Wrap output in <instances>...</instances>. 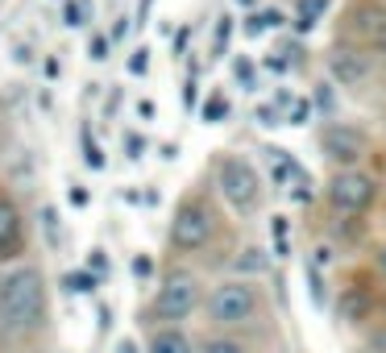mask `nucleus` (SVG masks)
<instances>
[{
	"instance_id": "2f4dec72",
	"label": "nucleus",
	"mask_w": 386,
	"mask_h": 353,
	"mask_svg": "<svg viewBox=\"0 0 386 353\" xmlns=\"http://www.w3.org/2000/svg\"><path fill=\"white\" fill-rule=\"evenodd\" d=\"M116 353H137V345H133V341H121V345H116Z\"/></svg>"
},
{
	"instance_id": "473e14b6",
	"label": "nucleus",
	"mask_w": 386,
	"mask_h": 353,
	"mask_svg": "<svg viewBox=\"0 0 386 353\" xmlns=\"http://www.w3.org/2000/svg\"><path fill=\"white\" fill-rule=\"evenodd\" d=\"M378 270H383V275H386V246H383V250H378Z\"/></svg>"
},
{
	"instance_id": "cd10ccee",
	"label": "nucleus",
	"mask_w": 386,
	"mask_h": 353,
	"mask_svg": "<svg viewBox=\"0 0 386 353\" xmlns=\"http://www.w3.org/2000/svg\"><path fill=\"white\" fill-rule=\"evenodd\" d=\"M125 150H129V158H141V150H146V141H141L137 133H129V137H125Z\"/></svg>"
},
{
	"instance_id": "393cba45",
	"label": "nucleus",
	"mask_w": 386,
	"mask_h": 353,
	"mask_svg": "<svg viewBox=\"0 0 386 353\" xmlns=\"http://www.w3.org/2000/svg\"><path fill=\"white\" fill-rule=\"evenodd\" d=\"M87 50H91V58H108V37H104V33H96Z\"/></svg>"
},
{
	"instance_id": "1a4fd4ad",
	"label": "nucleus",
	"mask_w": 386,
	"mask_h": 353,
	"mask_svg": "<svg viewBox=\"0 0 386 353\" xmlns=\"http://www.w3.org/2000/svg\"><path fill=\"white\" fill-rule=\"evenodd\" d=\"M353 25H358V33L366 37V46H374V50L386 54V8H362Z\"/></svg>"
},
{
	"instance_id": "2eb2a0df",
	"label": "nucleus",
	"mask_w": 386,
	"mask_h": 353,
	"mask_svg": "<svg viewBox=\"0 0 386 353\" xmlns=\"http://www.w3.org/2000/svg\"><path fill=\"white\" fill-rule=\"evenodd\" d=\"M279 25H283V12H279V8H266V12H254V17L245 21V33H249V37H258V33L279 29Z\"/></svg>"
},
{
	"instance_id": "f3484780",
	"label": "nucleus",
	"mask_w": 386,
	"mask_h": 353,
	"mask_svg": "<svg viewBox=\"0 0 386 353\" xmlns=\"http://www.w3.org/2000/svg\"><path fill=\"white\" fill-rule=\"evenodd\" d=\"M200 353H249L237 337H208L204 345H200Z\"/></svg>"
},
{
	"instance_id": "7ed1b4c3",
	"label": "nucleus",
	"mask_w": 386,
	"mask_h": 353,
	"mask_svg": "<svg viewBox=\"0 0 386 353\" xmlns=\"http://www.w3.org/2000/svg\"><path fill=\"white\" fill-rule=\"evenodd\" d=\"M216 183H220V196L237 208V212H258L262 208V175L249 158L241 154H229L220 158V171H216Z\"/></svg>"
},
{
	"instance_id": "4be33fe9",
	"label": "nucleus",
	"mask_w": 386,
	"mask_h": 353,
	"mask_svg": "<svg viewBox=\"0 0 386 353\" xmlns=\"http://www.w3.org/2000/svg\"><path fill=\"white\" fill-rule=\"evenodd\" d=\"M83 158H87V166H96V171L104 166V154H100V146H96L91 137H83Z\"/></svg>"
},
{
	"instance_id": "c85d7f7f",
	"label": "nucleus",
	"mask_w": 386,
	"mask_h": 353,
	"mask_svg": "<svg viewBox=\"0 0 386 353\" xmlns=\"http://www.w3.org/2000/svg\"><path fill=\"white\" fill-rule=\"evenodd\" d=\"M67 25H83V8L79 4H67Z\"/></svg>"
},
{
	"instance_id": "9d476101",
	"label": "nucleus",
	"mask_w": 386,
	"mask_h": 353,
	"mask_svg": "<svg viewBox=\"0 0 386 353\" xmlns=\"http://www.w3.org/2000/svg\"><path fill=\"white\" fill-rule=\"evenodd\" d=\"M266 171H270L274 187H287V183H299V179H304V171L295 166V158H291L287 150H279V146L266 150Z\"/></svg>"
},
{
	"instance_id": "f257e3e1",
	"label": "nucleus",
	"mask_w": 386,
	"mask_h": 353,
	"mask_svg": "<svg viewBox=\"0 0 386 353\" xmlns=\"http://www.w3.org/2000/svg\"><path fill=\"white\" fill-rule=\"evenodd\" d=\"M46 320V283L33 266H17L0 279V333L21 337Z\"/></svg>"
},
{
	"instance_id": "6e6552de",
	"label": "nucleus",
	"mask_w": 386,
	"mask_h": 353,
	"mask_svg": "<svg viewBox=\"0 0 386 353\" xmlns=\"http://www.w3.org/2000/svg\"><path fill=\"white\" fill-rule=\"evenodd\" d=\"M370 75H374V67H370V58L362 50H333L328 54V79L333 83H341V87H366Z\"/></svg>"
},
{
	"instance_id": "aec40b11",
	"label": "nucleus",
	"mask_w": 386,
	"mask_h": 353,
	"mask_svg": "<svg viewBox=\"0 0 386 353\" xmlns=\"http://www.w3.org/2000/svg\"><path fill=\"white\" fill-rule=\"evenodd\" d=\"M229 29H233V17H220V21H216V42H212L216 54H225V46H229Z\"/></svg>"
},
{
	"instance_id": "c756f323",
	"label": "nucleus",
	"mask_w": 386,
	"mask_h": 353,
	"mask_svg": "<svg viewBox=\"0 0 386 353\" xmlns=\"http://www.w3.org/2000/svg\"><path fill=\"white\" fill-rule=\"evenodd\" d=\"M71 204H79V208H83V204H87V191H83V187H75V191H71Z\"/></svg>"
},
{
	"instance_id": "6ab92c4d",
	"label": "nucleus",
	"mask_w": 386,
	"mask_h": 353,
	"mask_svg": "<svg viewBox=\"0 0 386 353\" xmlns=\"http://www.w3.org/2000/svg\"><path fill=\"white\" fill-rule=\"evenodd\" d=\"M62 283H67L71 291H96V275H91V270H71Z\"/></svg>"
},
{
	"instance_id": "412c9836",
	"label": "nucleus",
	"mask_w": 386,
	"mask_h": 353,
	"mask_svg": "<svg viewBox=\"0 0 386 353\" xmlns=\"http://www.w3.org/2000/svg\"><path fill=\"white\" fill-rule=\"evenodd\" d=\"M233 75H237V83L254 87V62H249V58H237V62H233Z\"/></svg>"
},
{
	"instance_id": "9b49d317",
	"label": "nucleus",
	"mask_w": 386,
	"mask_h": 353,
	"mask_svg": "<svg viewBox=\"0 0 386 353\" xmlns=\"http://www.w3.org/2000/svg\"><path fill=\"white\" fill-rule=\"evenodd\" d=\"M337 316H341L345 325H362V320L370 316V295H366L362 287H345V291H341V304H337Z\"/></svg>"
},
{
	"instance_id": "bb28decb",
	"label": "nucleus",
	"mask_w": 386,
	"mask_h": 353,
	"mask_svg": "<svg viewBox=\"0 0 386 353\" xmlns=\"http://www.w3.org/2000/svg\"><path fill=\"white\" fill-rule=\"evenodd\" d=\"M274 121H279V108L274 104H262L258 108V125H274Z\"/></svg>"
},
{
	"instance_id": "423d86ee",
	"label": "nucleus",
	"mask_w": 386,
	"mask_h": 353,
	"mask_svg": "<svg viewBox=\"0 0 386 353\" xmlns=\"http://www.w3.org/2000/svg\"><path fill=\"white\" fill-rule=\"evenodd\" d=\"M374 196H378L374 175H366V171H358V166L337 171L333 183H328V200H333L337 212H366V208L374 204Z\"/></svg>"
},
{
	"instance_id": "5701e85b",
	"label": "nucleus",
	"mask_w": 386,
	"mask_h": 353,
	"mask_svg": "<svg viewBox=\"0 0 386 353\" xmlns=\"http://www.w3.org/2000/svg\"><path fill=\"white\" fill-rule=\"evenodd\" d=\"M366 353H386V325H383V329H374V333L366 337Z\"/></svg>"
},
{
	"instance_id": "4468645a",
	"label": "nucleus",
	"mask_w": 386,
	"mask_h": 353,
	"mask_svg": "<svg viewBox=\"0 0 386 353\" xmlns=\"http://www.w3.org/2000/svg\"><path fill=\"white\" fill-rule=\"evenodd\" d=\"M324 8H328V0H299V4H295V25H299V29H312V25L324 17Z\"/></svg>"
},
{
	"instance_id": "7c9ffc66",
	"label": "nucleus",
	"mask_w": 386,
	"mask_h": 353,
	"mask_svg": "<svg viewBox=\"0 0 386 353\" xmlns=\"http://www.w3.org/2000/svg\"><path fill=\"white\" fill-rule=\"evenodd\" d=\"M133 275H150V258H137L133 262Z\"/></svg>"
},
{
	"instance_id": "b1692460",
	"label": "nucleus",
	"mask_w": 386,
	"mask_h": 353,
	"mask_svg": "<svg viewBox=\"0 0 386 353\" xmlns=\"http://www.w3.org/2000/svg\"><path fill=\"white\" fill-rule=\"evenodd\" d=\"M308 117H312V104H308V100H299V104L291 108V117H287V125H308Z\"/></svg>"
},
{
	"instance_id": "f03ea898",
	"label": "nucleus",
	"mask_w": 386,
	"mask_h": 353,
	"mask_svg": "<svg viewBox=\"0 0 386 353\" xmlns=\"http://www.w3.org/2000/svg\"><path fill=\"white\" fill-rule=\"evenodd\" d=\"M258 308H262V295L249 279H229V283L212 287V295H208V320L220 325V329L249 325L258 316Z\"/></svg>"
},
{
	"instance_id": "a878e982",
	"label": "nucleus",
	"mask_w": 386,
	"mask_h": 353,
	"mask_svg": "<svg viewBox=\"0 0 386 353\" xmlns=\"http://www.w3.org/2000/svg\"><path fill=\"white\" fill-rule=\"evenodd\" d=\"M146 54H150V50H137V54L129 58V71H133V75H146V67H150V58H146Z\"/></svg>"
},
{
	"instance_id": "20e7f679",
	"label": "nucleus",
	"mask_w": 386,
	"mask_h": 353,
	"mask_svg": "<svg viewBox=\"0 0 386 353\" xmlns=\"http://www.w3.org/2000/svg\"><path fill=\"white\" fill-rule=\"evenodd\" d=\"M195 308H200V283H195V275L175 270V275H166V279L158 283L154 316H158L162 325H179V320H187Z\"/></svg>"
},
{
	"instance_id": "ddd939ff",
	"label": "nucleus",
	"mask_w": 386,
	"mask_h": 353,
	"mask_svg": "<svg viewBox=\"0 0 386 353\" xmlns=\"http://www.w3.org/2000/svg\"><path fill=\"white\" fill-rule=\"evenodd\" d=\"M146 353H195V345H191V341H187L175 325H162V329L150 337Z\"/></svg>"
},
{
	"instance_id": "72a5a7b5",
	"label": "nucleus",
	"mask_w": 386,
	"mask_h": 353,
	"mask_svg": "<svg viewBox=\"0 0 386 353\" xmlns=\"http://www.w3.org/2000/svg\"><path fill=\"white\" fill-rule=\"evenodd\" d=\"M237 4H245V8H254V0H237Z\"/></svg>"
},
{
	"instance_id": "0eeeda50",
	"label": "nucleus",
	"mask_w": 386,
	"mask_h": 353,
	"mask_svg": "<svg viewBox=\"0 0 386 353\" xmlns=\"http://www.w3.org/2000/svg\"><path fill=\"white\" fill-rule=\"evenodd\" d=\"M320 146H324V154L341 166V171H349L353 162H362L366 158V150H370V141H366V133L362 129H353V125H328L324 133H320Z\"/></svg>"
},
{
	"instance_id": "dca6fc26",
	"label": "nucleus",
	"mask_w": 386,
	"mask_h": 353,
	"mask_svg": "<svg viewBox=\"0 0 386 353\" xmlns=\"http://www.w3.org/2000/svg\"><path fill=\"white\" fill-rule=\"evenodd\" d=\"M262 266H266V258H262L258 246H245V250L237 254V270H241V275H258Z\"/></svg>"
},
{
	"instance_id": "f8f14e48",
	"label": "nucleus",
	"mask_w": 386,
	"mask_h": 353,
	"mask_svg": "<svg viewBox=\"0 0 386 353\" xmlns=\"http://www.w3.org/2000/svg\"><path fill=\"white\" fill-rule=\"evenodd\" d=\"M17 246H21V212L8 200H0V258H8Z\"/></svg>"
},
{
	"instance_id": "a211bd4d",
	"label": "nucleus",
	"mask_w": 386,
	"mask_h": 353,
	"mask_svg": "<svg viewBox=\"0 0 386 353\" xmlns=\"http://www.w3.org/2000/svg\"><path fill=\"white\" fill-rule=\"evenodd\" d=\"M225 117H229V100H225L220 92H212V96L204 100V121L216 125V121H225Z\"/></svg>"
},
{
	"instance_id": "39448f33",
	"label": "nucleus",
	"mask_w": 386,
	"mask_h": 353,
	"mask_svg": "<svg viewBox=\"0 0 386 353\" xmlns=\"http://www.w3.org/2000/svg\"><path fill=\"white\" fill-rule=\"evenodd\" d=\"M212 229H216V221H212L208 204L187 200V204L175 212V221H170V246H175V250H183V254L204 250V246H208V237H212Z\"/></svg>"
}]
</instances>
